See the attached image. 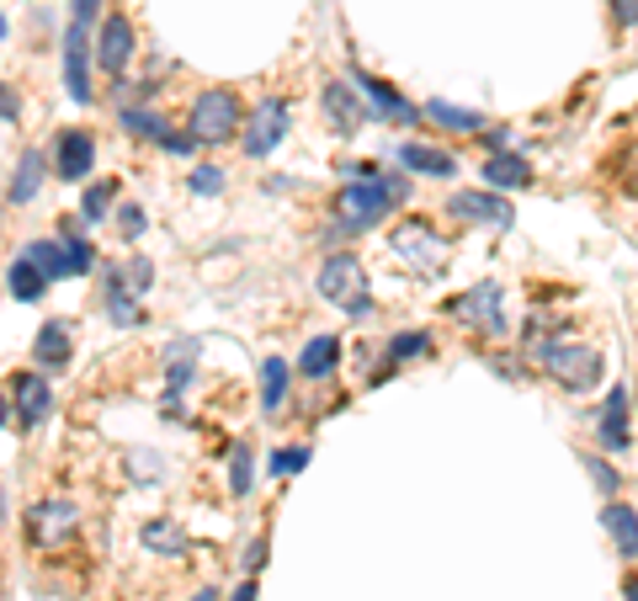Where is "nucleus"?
Wrapping results in <instances>:
<instances>
[{
  "instance_id": "17",
  "label": "nucleus",
  "mask_w": 638,
  "mask_h": 601,
  "mask_svg": "<svg viewBox=\"0 0 638 601\" xmlns=\"http://www.w3.org/2000/svg\"><path fill=\"white\" fill-rule=\"evenodd\" d=\"M352 85H357L362 96H367V102L378 107V118H394V122H410V118H415V107H410V102H404L399 91H389L383 81H373V75H357Z\"/></svg>"
},
{
  "instance_id": "37",
  "label": "nucleus",
  "mask_w": 638,
  "mask_h": 601,
  "mask_svg": "<svg viewBox=\"0 0 638 601\" xmlns=\"http://www.w3.org/2000/svg\"><path fill=\"white\" fill-rule=\"evenodd\" d=\"M218 187H224V170H218V165H202L198 176H192V192H198V198H213Z\"/></svg>"
},
{
  "instance_id": "22",
  "label": "nucleus",
  "mask_w": 638,
  "mask_h": 601,
  "mask_svg": "<svg viewBox=\"0 0 638 601\" xmlns=\"http://www.w3.org/2000/svg\"><path fill=\"white\" fill-rule=\"evenodd\" d=\"M5 287H11V298L33 304V298H43L48 278H43V272L33 267V261H27V256H16V261H11V272H5Z\"/></svg>"
},
{
  "instance_id": "14",
  "label": "nucleus",
  "mask_w": 638,
  "mask_h": 601,
  "mask_svg": "<svg viewBox=\"0 0 638 601\" xmlns=\"http://www.w3.org/2000/svg\"><path fill=\"white\" fill-rule=\"evenodd\" d=\"M596 437H601V447H612V452L628 447V389H612V394H606L601 421H596Z\"/></svg>"
},
{
  "instance_id": "20",
  "label": "nucleus",
  "mask_w": 638,
  "mask_h": 601,
  "mask_svg": "<svg viewBox=\"0 0 638 601\" xmlns=\"http://www.w3.org/2000/svg\"><path fill=\"white\" fill-rule=\"evenodd\" d=\"M335 362H341V341H335V335H315V341L304 346V357H298V373H304V378H330Z\"/></svg>"
},
{
  "instance_id": "5",
  "label": "nucleus",
  "mask_w": 638,
  "mask_h": 601,
  "mask_svg": "<svg viewBox=\"0 0 638 601\" xmlns=\"http://www.w3.org/2000/svg\"><path fill=\"white\" fill-rule=\"evenodd\" d=\"M389 245H394L399 261L415 267V272H437L441 261H447V240H441L437 229H426L421 219H404L394 235H389Z\"/></svg>"
},
{
  "instance_id": "29",
  "label": "nucleus",
  "mask_w": 638,
  "mask_h": 601,
  "mask_svg": "<svg viewBox=\"0 0 638 601\" xmlns=\"http://www.w3.org/2000/svg\"><path fill=\"white\" fill-rule=\"evenodd\" d=\"M192 362H198V346H187V341H181V346H170V384H165V394H170V400L192 384Z\"/></svg>"
},
{
  "instance_id": "8",
  "label": "nucleus",
  "mask_w": 638,
  "mask_h": 601,
  "mask_svg": "<svg viewBox=\"0 0 638 601\" xmlns=\"http://www.w3.org/2000/svg\"><path fill=\"white\" fill-rule=\"evenodd\" d=\"M128 59H133V27H128L122 11H107V16L96 22V64H102L107 75H122Z\"/></svg>"
},
{
  "instance_id": "1",
  "label": "nucleus",
  "mask_w": 638,
  "mask_h": 601,
  "mask_svg": "<svg viewBox=\"0 0 638 601\" xmlns=\"http://www.w3.org/2000/svg\"><path fill=\"white\" fill-rule=\"evenodd\" d=\"M404 198H410L404 176H352V181L335 192V213H341V224L367 229V224H378V219Z\"/></svg>"
},
{
  "instance_id": "39",
  "label": "nucleus",
  "mask_w": 638,
  "mask_h": 601,
  "mask_svg": "<svg viewBox=\"0 0 638 601\" xmlns=\"http://www.w3.org/2000/svg\"><path fill=\"white\" fill-rule=\"evenodd\" d=\"M160 144H165L170 155H192V150H198V139H192V133H160Z\"/></svg>"
},
{
  "instance_id": "42",
  "label": "nucleus",
  "mask_w": 638,
  "mask_h": 601,
  "mask_svg": "<svg viewBox=\"0 0 638 601\" xmlns=\"http://www.w3.org/2000/svg\"><path fill=\"white\" fill-rule=\"evenodd\" d=\"M96 11H102V0H75V16H70V22H85V27H96Z\"/></svg>"
},
{
  "instance_id": "30",
  "label": "nucleus",
  "mask_w": 638,
  "mask_h": 601,
  "mask_svg": "<svg viewBox=\"0 0 638 601\" xmlns=\"http://www.w3.org/2000/svg\"><path fill=\"white\" fill-rule=\"evenodd\" d=\"M144 549H165V554H187V532L176 521H155L144 527Z\"/></svg>"
},
{
  "instance_id": "6",
  "label": "nucleus",
  "mask_w": 638,
  "mask_h": 601,
  "mask_svg": "<svg viewBox=\"0 0 638 601\" xmlns=\"http://www.w3.org/2000/svg\"><path fill=\"white\" fill-rule=\"evenodd\" d=\"M282 139H287V102H277V96H267L256 113H250V122H245V133H239V144H245V155H272Z\"/></svg>"
},
{
  "instance_id": "47",
  "label": "nucleus",
  "mask_w": 638,
  "mask_h": 601,
  "mask_svg": "<svg viewBox=\"0 0 638 601\" xmlns=\"http://www.w3.org/2000/svg\"><path fill=\"white\" fill-rule=\"evenodd\" d=\"M628 165H638V150H634V161H628ZM628 187H634V192H638V170H634V176H628Z\"/></svg>"
},
{
  "instance_id": "21",
  "label": "nucleus",
  "mask_w": 638,
  "mask_h": 601,
  "mask_svg": "<svg viewBox=\"0 0 638 601\" xmlns=\"http://www.w3.org/2000/svg\"><path fill=\"white\" fill-rule=\"evenodd\" d=\"M33 352H38L43 367H64V362H70V325L48 320L38 330V341H33Z\"/></svg>"
},
{
  "instance_id": "31",
  "label": "nucleus",
  "mask_w": 638,
  "mask_h": 601,
  "mask_svg": "<svg viewBox=\"0 0 638 601\" xmlns=\"http://www.w3.org/2000/svg\"><path fill=\"white\" fill-rule=\"evenodd\" d=\"M64 267H70V278H85V272H96V250H91V240L70 235V240H64Z\"/></svg>"
},
{
  "instance_id": "18",
  "label": "nucleus",
  "mask_w": 638,
  "mask_h": 601,
  "mask_svg": "<svg viewBox=\"0 0 638 601\" xmlns=\"http://www.w3.org/2000/svg\"><path fill=\"white\" fill-rule=\"evenodd\" d=\"M601 527L612 532L617 554H628V559H634V554H638V511H634V506H617V500H612V506L601 511Z\"/></svg>"
},
{
  "instance_id": "34",
  "label": "nucleus",
  "mask_w": 638,
  "mask_h": 601,
  "mask_svg": "<svg viewBox=\"0 0 638 601\" xmlns=\"http://www.w3.org/2000/svg\"><path fill=\"white\" fill-rule=\"evenodd\" d=\"M229 490H235V495L250 490V447H245V441H235V458H229Z\"/></svg>"
},
{
  "instance_id": "32",
  "label": "nucleus",
  "mask_w": 638,
  "mask_h": 601,
  "mask_svg": "<svg viewBox=\"0 0 638 601\" xmlns=\"http://www.w3.org/2000/svg\"><path fill=\"white\" fill-rule=\"evenodd\" d=\"M122 128L139 133V139H160V133H165V122H160L155 113H144V107H122Z\"/></svg>"
},
{
  "instance_id": "36",
  "label": "nucleus",
  "mask_w": 638,
  "mask_h": 601,
  "mask_svg": "<svg viewBox=\"0 0 638 601\" xmlns=\"http://www.w3.org/2000/svg\"><path fill=\"white\" fill-rule=\"evenodd\" d=\"M426 352V335L421 330H410V335H394V346H389V357L404 362V357H421Z\"/></svg>"
},
{
  "instance_id": "16",
  "label": "nucleus",
  "mask_w": 638,
  "mask_h": 601,
  "mask_svg": "<svg viewBox=\"0 0 638 601\" xmlns=\"http://www.w3.org/2000/svg\"><path fill=\"white\" fill-rule=\"evenodd\" d=\"M27 521H33V538H38V543H54V538H64V532L75 527V506H70V500H43Z\"/></svg>"
},
{
  "instance_id": "9",
  "label": "nucleus",
  "mask_w": 638,
  "mask_h": 601,
  "mask_svg": "<svg viewBox=\"0 0 638 601\" xmlns=\"http://www.w3.org/2000/svg\"><path fill=\"white\" fill-rule=\"evenodd\" d=\"M48 410H54L48 378H43V373H16V378H11V421L27 432V426H38Z\"/></svg>"
},
{
  "instance_id": "7",
  "label": "nucleus",
  "mask_w": 638,
  "mask_h": 601,
  "mask_svg": "<svg viewBox=\"0 0 638 601\" xmlns=\"http://www.w3.org/2000/svg\"><path fill=\"white\" fill-rule=\"evenodd\" d=\"M96 170V139L85 128H64L54 139V176L59 181H85Z\"/></svg>"
},
{
  "instance_id": "4",
  "label": "nucleus",
  "mask_w": 638,
  "mask_h": 601,
  "mask_svg": "<svg viewBox=\"0 0 638 601\" xmlns=\"http://www.w3.org/2000/svg\"><path fill=\"white\" fill-rule=\"evenodd\" d=\"M319 298H330L346 315H367V272L357 256H330L319 267Z\"/></svg>"
},
{
  "instance_id": "41",
  "label": "nucleus",
  "mask_w": 638,
  "mask_h": 601,
  "mask_svg": "<svg viewBox=\"0 0 638 601\" xmlns=\"http://www.w3.org/2000/svg\"><path fill=\"white\" fill-rule=\"evenodd\" d=\"M261 564H267V538H256V543L245 549V569H250V575H256Z\"/></svg>"
},
{
  "instance_id": "23",
  "label": "nucleus",
  "mask_w": 638,
  "mask_h": 601,
  "mask_svg": "<svg viewBox=\"0 0 638 601\" xmlns=\"http://www.w3.org/2000/svg\"><path fill=\"white\" fill-rule=\"evenodd\" d=\"M421 113H426V118L432 122H441V128H452V133H478V128H484V118H478L474 107H452V102H426V107H421Z\"/></svg>"
},
{
  "instance_id": "43",
  "label": "nucleus",
  "mask_w": 638,
  "mask_h": 601,
  "mask_svg": "<svg viewBox=\"0 0 638 601\" xmlns=\"http://www.w3.org/2000/svg\"><path fill=\"white\" fill-rule=\"evenodd\" d=\"M612 11H617L623 27H638V0H612Z\"/></svg>"
},
{
  "instance_id": "11",
  "label": "nucleus",
  "mask_w": 638,
  "mask_h": 601,
  "mask_svg": "<svg viewBox=\"0 0 638 601\" xmlns=\"http://www.w3.org/2000/svg\"><path fill=\"white\" fill-rule=\"evenodd\" d=\"M64 85L75 102H91V27L85 22H70L64 33Z\"/></svg>"
},
{
  "instance_id": "15",
  "label": "nucleus",
  "mask_w": 638,
  "mask_h": 601,
  "mask_svg": "<svg viewBox=\"0 0 638 601\" xmlns=\"http://www.w3.org/2000/svg\"><path fill=\"white\" fill-rule=\"evenodd\" d=\"M399 165H404V170H421V176H437V181L458 176V161H452L447 150H432V144H404V150H399Z\"/></svg>"
},
{
  "instance_id": "27",
  "label": "nucleus",
  "mask_w": 638,
  "mask_h": 601,
  "mask_svg": "<svg viewBox=\"0 0 638 601\" xmlns=\"http://www.w3.org/2000/svg\"><path fill=\"white\" fill-rule=\"evenodd\" d=\"M107 315H113V325H122V330H128V325H139V320H144V309L133 304V293L122 287V278H118V272H107Z\"/></svg>"
},
{
  "instance_id": "25",
  "label": "nucleus",
  "mask_w": 638,
  "mask_h": 601,
  "mask_svg": "<svg viewBox=\"0 0 638 601\" xmlns=\"http://www.w3.org/2000/svg\"><path fill=\"white\" fill-rule=\"evenodd\" d=\"M43 187V155H22V165H16V176H11V187H5V198L16 202H33Z\"/></svg>"
},
{
  "instance_id": "12",
  "label": "nucleus",
  "mask_w": 638,
  "mask_h": 601,
  "mask_svg": "<svg viewBox=\"0 0 638 601\" xmlns=\"http://www.w3.org/2000/svg\"><path fill=\"white\" fill-rule=\"evenodd\" d=\"M452 315H458V320H469L474 330H489V335H500V330H506V315H500V287H495V282L469 287V293L452 304Z\"/></svg>"
},
{
  "instance_id": "51",
  "label": "nucleus",
  "mask_w": 638,
  "mask_h": 601,
  "mask_svg": "<svg viewBox=\"0 0 638 601\" xmlns=\"http://www.w3.org/2000/svg\"><path fill=\"white\" fill-rule=\"evenodd\" d=\"M0 43H5V16H0Z\"/></svg>"
},
{
  "instance_id": "24",
  "label": "nucleus",
  "mask_w": 638,
  "mask_h": 601,
  "mask_svg": "<svg viewBox=\"0 0 638 601\" xmlns=\"http://www.w3.org/2000/svg\"><path fill=\"white\" fill-rule=\"evenodd\" d=\"M22 256H27L48 282L70 278V267H64V240H33V245H22Z\"/></svg>"
},
{
  "instance_id": "46",
  "label": "nucleus",
  "mask_w": 638,
  "mask_h": 601,
  "mask_svg": "<svg viewBox=\"0 0 638 601\" xmlns=\"http://www.w3.org/2000/svg\"><path fill=\"white\" fill-rule=\"evenodd\" d=\"M235 601H256V586L245 580V586H239V591H235Z\"/></svg>"
},
{
  "instance_id": "33",
  "label": "nucleus",
  "mask_w": 638,
  "mask_h": 601,
  "mask_svg": "<svg viewBox=\"0 0 638 601\" xmlns=\"http://www.w3.org/2000/svg\"><path fill=\"white\" fill-rule=\"evenodd\" d=\"M304 463H309V447H282V452H272V474L277 480H293Z\"/></svg>"
},
{
  "instance_id": "48",
  "label": "nucleus",
  "mask_w": 638,
  "mask_h": 601,
  "mask_svg": "<svg viewBox=\"0 0 638 601\" xmlns=\"http://www.w3.org/2000/svg\"><path fill=\"white\" fill-rule=\"evenodd\" d=\"M192 601H218V597H213V591H198V597H192Z\"/></svg>"
},
{
  "instance_id": "49",
  "label": "nucleus",
  "mask_w": 638,
  "mask_h": 601,
  "mask_svg": "<svg viewBox=\"0 0 638 601\" xmlns=\"http://www.w3.org/2000/svg\"><path fill=\"white\" fill-rule=\"evenodd\" d=\"M0 521H5V490H0Z\"/></svg>"
},
{
  "instance_id": "45",
  "label": "nucleus",
  "mask_w": 638,
  "mask_h": 601,
  "mask_svg": "<svg viewBox=\"0 0 638 601\" xmlns=\"http://www.w3.org/2000/svg\"><path fill=\"white\" fill-rule=\"evenodd\" d=\"M5 426H11V400L0 394V432H5Z\"/></svg>"
},
{
  "instance_id": "50",
  "label": "nucleus",
  "mask_w": 638,
  "mask_h": 601,
  "mask_svg": "<svg viewBox=\"0 0 638 601\" xmlns=\"http://www.w3.org/2000/svg\"><path fill=\"white\" fill-rule=\"evenodd\" d=\"M628 601H638V586H628Z\"/></svg>"
},
{
  "instance_id": "2",
  "label": "nucleus",
  "mask_w": 638,
  "mask_h": 601,
  "mask_svg": "<svg viewBox=\"0 0 638 601\" xmlns=\"http://www.w3.org/2000/svg\"><path fill=\"white\" fill-rule=\"evenodd\" d=\"M537 362L554 373L569 394H591L601 384V367H606L601 352L586 346V341H537Z\"/></svg>"
},
{
  "instance_id": "40",
  "label": "nucleus",
  "mask_w": 638,
  "mask_h": 601,
  "mask_svg": "<svg viewBox=\"0 0 638 601\" xmlns=\"http://www.w3.org/2000/svg\"><path fill=\"white\" fill-rule=\"evenodd\" d=\"M122 235H128V240H139V235H144V208H122Z\"/></svg>"
},
{
  "instance_id": "13",
  "label": "nucleus",
  "mask_w": 638,
  "mask_h": 601,
  "mask_svg": "<svg viewBox=\"0 0 638 601\" xmlns=\"http://www.w3.org/2000/svg\"><path fill=\"white\" fill-rule=\"evenodd\" d=\"M324 118H330V128L346 139V133H357L362 122H367V107H362V91L357 85H346V81H330L324 85Z\"/></svg>"
},
{
  "instance_id": "28",
  "label": "nucleus",
  "mask_w": 638,
  "mask_h": 601,
  "mask_svg": "<svg viewBox=\"0 0 638 601\" xmlns=\"http://www.w3.org/2000/svg\"><path fill=\"white\" fill-rule=\"evenodd\" d=\"M113 198H118V187H113V181H91V187H85V198H80V219H85V224H102V219H107V208H113Z\"/></svg>"
},
{
  "instance_id": "35",
  "label": "nucleus",
  "mask_w": 638,
  "mask_h": 601,
  "mask_svg": "<svg viewBox=\"0 0 638 601\" xmlns=\"http://www.w3.org/2000/svg\"><path fill=\"white\" fill-rule=\"evenodd\" d=\"M150 282H155V267H150L144 256H139V261H128V272H122V287H128V293H144Z\"/></svg>"
},
{
  "instance_id": "19",
  "label": "nucleus",
  "mask_w": 638,
  "mask_h": 601,
  "mask_svg": "<svg viewBox=\"0 0 638 601\" xmlns=\"http://www.w3.org/2000/svg\"><path fill=\"white\" fill-rule=\"evenodd\" d=\"M484 187H532V165L500 150V155L484 161Z\"/></svg>"
},
{
  "instance_id": "38",
  "label": "nucleus",
  "mask_w": 638,
  "mask_h": 601,
  "mask_svg": "<svg viewBox=\"0 0 638 601\" xmlns=\"http://www.w3.org/2000/svg\"><path fill=\"white\" fill-rule=\"evenodd\" d=\"M22 118V96H16V85L0 81V122H16Z\"/></svg>"
},
{
  "instance_id": "44",
  "label": "nucleus",
  "mask_w": 638,
  "mask_h": 601,
  "mask_svg": "<svg viewBox=\"0 0 638 601\" xmlns=\"http://www.w3.org/2000/svg\"><path fill=\"white\" fill-rule=\"evenodd\" d=\"M586 469H591V474H596V484H601V490H612V484H617V480H612V469H606V463H601V458H591V463H586Z\"/></svg>"
},
{
  "instance_id": "3",
  "label": "nucleus",
  "mask_w": 638,
  "mask_h": 601,
  "mask_svg": "<svg viewBox=\"0 0 638 601\" xmlns=\"http://www.w3.org/2000/svg\"><path fill=\"white\" fill-rule=\"evenodd\" d=\"M239 122H245L239 96L224 91V85H208L198 102H192V139H198V144H224V139H235Z\"/></svg>"
},
{
  "instance_id": "10",
  "label": "nucleus",
  "mask_w": 638,
  "mask_h": 601,
  "mask_svg": "<svg viewBox=\"0 0 638 601\" xmlns=\"http://www.w3.org/2000/svg\"><path fill=\"white\" fill-rule=\"evenodd\" d=\"M447 213H458L463 224H489V229H511V202L495 198V187L484 192H452Z\"/></svg>"
},
{
  "instance_id": "26",
  "label": "nucleus",
  "mask_w": 638,
  "mask_h": 601,
  "mask_svg": "<svg viewBox=\"0 0 638 601\" xmlns=\"http://www.w3.org/2000/svg\"><path fill=\"white\" fill-rule=\"evenodd\" d=\"M282 400H287V362L267 357L261 362V410H267V415H277Z\"/></svg>"
}]
</instances>
